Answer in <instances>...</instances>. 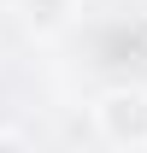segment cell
Returning <instances> with one entry per match:
<instances>
[{
    "mask_svg": "<svg viewBox=\"0 0 147 153\" xmlns=\"http://www.w3.org/2000/svg\"><path fill=\"white\" fill-rule=\"evenodd\" d=\"M0 147H30V135L24 130H0Z\"/></svg>",
    "mask_w": 147,
    "mask_h": 153,
    "instance_id": "3",
    "label": "cell"
},
{
    "mask_svg": "<svg viewBox=\"0 0 147 153\" xmlns=\"http://www.w3.org/2000/svg\"><path fill=\"white\" fill-rule=\"evenodd\" d=\"M12 12H18L24 36L53 41V36H65V30L82 18V0H12Z\"/></svg>",
    "mask_w": 147,
    "mask_h": 153,
    "instance_id": "2",
    "label": "cell"
},
{
    "mask_svg": "<svg viewBox=\"0 0 147 153\" xmlns=\"http://www.w3.org/2000/svg\"><path fill=\"white\" fill-rule=\"evenodd\" d=\"M94 118V135L106 141V147L118 153H141L147 147V88L141 82H112V88H100L88 106Z\"/></svg>",
    "mask_w": 147,
    "mask_h": 153,
    "instance_id": "1",
    "label": "cell"
}]
</instances>
